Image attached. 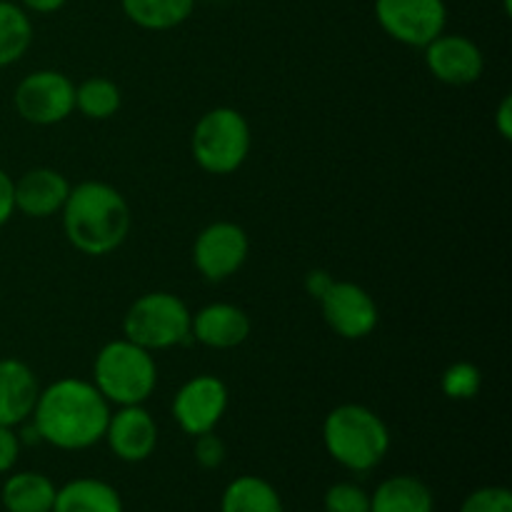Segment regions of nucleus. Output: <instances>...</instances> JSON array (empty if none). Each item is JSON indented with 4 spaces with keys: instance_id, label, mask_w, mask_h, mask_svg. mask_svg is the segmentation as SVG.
Masks as SVG:
<instances>
[{
    "instance_id": "f257e3e1",
    "label": "nucleus",
    "mask_w": 512,
    "mask_h": 512,
    "mask_svg": "<svg viewBox=\"0 0 512 512\" xmlns=\"http://www.w3.org/2000/svg\"><path fill=\"white\" fill-rule=\"evenodd\" d=\"M110 413V403L90 380L60 378L48 388H40L28 420L38 430L40 443L75 453L103 440Z\"/></svg>"
},
{
    "instance_id": "f03ea898",
    "label": "nucleus",
    "mask_w": 512,
    "mask_h": 512,
    "mask_svg": "<svg viewBox=\"0 0 512 512\" xmlns=\"http://www.w3.org/2000/svg\"><path fill=\"white\" fill-rule=\"evenodd\" d=\"M63 233L78 253L103 258L128 240L133 213L118 188L103 180H83L73 185L65 200Z\"/></svg>"
},
{
    "instance_id": "7ed1b4c3",
    "label": "nucleus",
    "mask_w": 512,
    "mask_h": 512,
    "mask_svg": "<svg viewBox=\"0 0 512 512\" xmlns=\"http://www.w3.org/2000/svg\"><path fill=\"white\" fill-rule=\"evenodd\" d=\"M390 443L388 425L368 405H338L323 420L325 453L350 473L378 468L390 453Z\"/></svg>"
},
{
    "instance_id": "20e7f679",
    "label": "nucleus",
    "mask_w": 512,
    "mask_h": 512,
    "mask_svg": "<svg viewBox=\"0 0 512 512\" xmlns=\"http://www.w3.org/2000/svg\"><path fill=\"white\" fill-rule=\"evenodd\" d=\"M110 408L145 405L158 388V363L153 353L128 338H115L98 350L93 360V380Z\"/></svg>"
},
{
    "instance_id": "39448f33",
    "label": "nucleus",
    "mask_w": 512,
    "mask_h": 512,
    "mask_svg": "<svg viewBox=\"0 0 512 512\" xmlns=\"http://www.w3.org/2000/svg\"><path fill=\"white\" fill-rule=\"evenodd\" d=\"M253 148V130L240 110L218 105L195 123L190 135V153L200 170L210 175H233L248 160Z\"/></svg>"
},
{
    "instance_id": "423d86ee",
    "label": "nucleus",
    "mask_w": 512,
    "mask_h": 512,
    "mask_svg": "<svg viewBox=\"0 0 512 512\" xmlns=\"http://www.w3.org/2000/svg\"><path fill=\"white\" fill-rule=\"evenodd\" d=\"M190 323L193 313L183 298L165 290H153L133 300L123 318V338L150 353H158L193 343Z\"/></svg>"
},
{
    "instance_id": "0eeeda50",
    "label": "nucleus",
    "mask_w": 512,
    "mask_h": 512,
    "mask_svg": "<svg viewBox=\"0 0 512 512\" xmlns=\"http://www.w3.org/2000/svg\"><path fill=\"white\" fill-rule=\"evenodd\" d=\"M15 113L30 125H58L75 113V83L60 70H33L13 93Z\"/></svg>"
},
{
    "instance_id": "6e6552de",
    "label": "nucleus",
    "mask_w": 512,
    "mask_h": 512,
    "mask_svg": "<svg viewBox=\"0 0 512 512\" xmlns=\"http://www.w3.org/2000/svg\"><path fill=\"white\" fill-rule=\"evenodd\" d=\"M373 10L385 35L408 48L423 50L448 25L445 0H375Z\"/></svg>"
},
{
    "instance_id": "1a4fd4ad",
    "label": "nucleus",
    "mask_w": 512,
    "mask_h": 512,
    "mask_svg": "<svg viewBox=\"0 0 512 512\" xmlns=\"http://www.w3.org/2000/svg\"><path fill=\"white\" fill-rule=\"evenodd\" d=\"M250 255V238L243 225L215 220L205 225L193 243V265L208 283H225L243 270Z\"/></svg>"
},
{
    "instance_id": "9d476101",
    "label": "nucleus",
    "mask_w": 512,
    "mask_h": 512,
    "mask_svg": "<svg viewBox=\"0 0 512 512\" xmlns=\"http://www.w3.org/2000/svg\"><path fill=\"white\" fill-rule=\"evenodd\" d=\"M228 405V385L218 375L200 373L180 385L173 405H170V413H173L178 428L190 438H195V435L210 433V430L218 428Z\"/></svg>"
},
{
    "instance_id": "9b49d317",
    "label": "nucleus",
    "mask_w": 512,
    "mask_h": 512,
    "mask_svg": "<svg viewBox=\"0 0 512 512\" xmlns=\"http://www.w3.org/2000/svg\"><path fill=\"white\" fill-rule=\"evenodd\" d=\"M318 303L328 328L343 340H365L380 323V310L373 295L350 280H333Z\"/></svg>"
},
{
    "instance_id": "f8f14e48",
    "label": "nucleus",
    "mask_w": 512,
    "mask_h": 512,
    "mask_svg": "<svg viewBox=\"0 0 512 512\" xmlns=\"http://www.w3.org/2000/svg\"><path fill=\"white\" fill-rule=\"evenodd\" d=\"M423 60L435 80L453 88L478 83L485 70V55L480 45L460 33H440L423 48Z\"/></svg>"
},
{
    "instance_id": "ddd939ff",
    "label": "nucleus",
    "mask_w": 512,
    "mask_h": 512,
    "mask_svg": "<svg viewBox=\"0 0 512 512\" xmlns=\"http://www.w3.org/2000/svg\"><path fill=\"white\" fill-rule=\"evenodd\" d=\"M103 440L123 463H143L158 448V423L143 405H123L110 413Z\"/></svg>"
},
{
    "instance_id": "4468645a",
    "label": "nucleus",
    "mask_w": 512,
    "mask_h": 512,
    "mask_svg": "<svg viewBox=\"0 0 512 512\" xmlns=\"http://www.w3.org/2000/svg\"><path fill=\"white\" fill-rule=\"evenodd\" d=\"M253 333L250 315L233 303H210L193 313L190 335L210 350L240 348Z\"/></svg>"
},
{
    "instance_id": "2eb2a0df",
    "label": "nucleus",
    "mask_w": 512,
    "mask_h": 512,
    "mask_svg": "<svg viewBox=\"0 0 512 512\" xmlns=\"http://www.w3.org/2000/svg\"><path fill=\"white\" fill-rule=\"evenodd\" d=\"M70 180L55 168H33L15 180V213L45 220L63 210L70 193Z\"/></svg>"
},
{
    "instance_id": "dca6fc26",
    "label": "nucleus",
    "mask_w": 512,
    "mask_h": 512,
    "mask_svg": "<svg viewBox=\"0 0 512 512\" xmlns=\"http://www.w3.org/2000/svg\"><path fill=\"white\" fill-rule=\"evenodd\" d=\"M40 383L28 363L18 358H0V425L20 428L33 415Z\"/></svg>"
},
{
    "instance_id": "f3484780",
    "label": "nucleus",
    "mask_w": 512,
    "mask_h": 512,
    "mask_svg": "<svg viewBox=\"0 0 512 512\" xmlns=\"http://www.w3.org/2000/svg\"><path fill=\"white\" fill-rule=\"evenodd\" d=\"M53 512H125L123 498L100 478H75L60 485Z\"/></svg>"
},
{
    "instance_id": "a211bd4d",
    "label": "nucleus",
    "mask_w": 512,
    "mask_h": 512,
    "mask_svg": "<svg viewBox=\"0 0 512 512\" xmlns=\"http://www.w3.org/2000/svg\"><path fill=\"white\" fill-rule=\"evenodd\" d=\"M370 512H435L433 490L415 475H393L370 495Z\"/></svg>"
},
{
    "instance_id": "6ab92c4d",
    "label": "nucleus",
    "mask_w": 512,
    "mask_h": 512,
    "mask_svg": "<svg viewBox=\"0 0 512 512\" xmlns=\"http://www.w3.org/2000/svg\"><path fill=\"white\" fill-rule=\"evenodd\" d=\"M55 493L58 488L48 475L23 470L5 480L0 500L5 512H53Z\"/></svg>"
},
{
    "instance_id": "aec40b11",
    "label": "nucleus",
    "mask_w": 512,
    "mask_h": 512,
    "mask_svg": "<svg viewBox=\"0 0 512 512\" xmlns=\"http://www.w3.org/2000/svg\"><path fill=\"white\" fill-rule=\"evenodd\" d=\"M220 512H285L283 498L260 475H240L230 480L220 498Z\"/></svg>"
},
{
    "instance_id": "412c9836",
    "label": "nucleus",
    "mask_w": 512,
    "mask_h": 512,
    "mask_svg": "<svg viewBox=\"0 0 512 512\" xmlns=\"http://www.w3.org/2000/svg\"><path fill=\"white\" fill-rule=\"evenodd\" d=\"M120 8L138 28L163 33L178 28L193 15L195 0H120Z\"/></svg>"
},
{
    "instance_id": "4be33fe9",
    "label": "nucleus",
    "mask_w": 512,
    "mask_h": 512,
    "mask_svg": "<svg viewBox=\"0 0 512 512\" xmlns=\"http://www.w3.org/2000/svg\"><path fill=\"white\" fill-rule=\"evenodd\" d=\"M33 45V20L20 3L0 0V68H10Z\"/></svg>"
},
{
    "instance_id": "5701e85b",
    "label": "nucleus",
    "mask_w": 512,
    "mask_h": 512,
    "mask_svg": "<svg viewBox=\"0 0 512 512\" xmlns=\"http://www.w3.org/2000/svg\"><path fill=\"white\" fill-rule=\"evenodd\" d=\"M123 108V93L118 83L103 75L85 78L75 85V110L88 120H110Z\"/></svg>"
},
{
    "instance_id": "b1692460",
    "label": "nucleus",
    "mask_w": 512,
    "mask_h": 512,
    "mask_svg": "<svg viewBox=\"0 0 512 512\" xmlns=\"http://www.w3.org/2000/svg\"><path fill=\"white\" fill-rule=\"evenodd\" d=\"M480 388H483V373L478 365L465 363V360L448 365L440 378V390L450 400H473L478 398Z\"/></svg>"
},
{
    "instance_id": "393cba45",
    "label": "nucleus",
    "mask_w": 512,
    "mask_h": 512,
    "mask_svg": "<svg viewBox=\"0 0 512 512\" xmlns=\"http://www.w3.org/2000/svg\"><path fill=\"white\" fill-rule=\"evenodd\" d=\"M325 512H370V495L355 483H335L325 490Z\"/></svg>"
},
{
    "instance_id": "a878e982",
    "label": "nucleus",
    "mask_w": 512,
    "mask_h": 512,
    "mask_svg": "<svg viewBox=\"0 0 512 512\" xmlns=\"http://www.w3.org/2000/svg\"><path fill=\"white\" fill-rule=\"evenodd\" d=\"M460 512H512V493L503 485L478 488L463 500Z\"/></svg>"
},
{
    "instance_id": "bb28decb",
    "label": "nucleus",
    "mask_w": 512,
    "mask_h": 512,
    "mask_svg": "<svg viewBox=\"0 0 512 512\" xmlns=\"http://www.w3.org/2000/svg\"><path fill=\"white\" fill-rule=\"evenodd\" d=\"M193 455L195 463L205 470H218L220 465L225 463L228 458V448H225L223 438L215 435V430L203 435H195V445H193Z\"/></svg>"
},
{
    "instance_id": "cd10ccee",
    "label": "nucleus",
    "mask_w": 512,
    "mask_h": 512,
    "mask_svg": "<svg viewBox=\"0 0 512 512\" xmlns=\"http://www.w3.org/2000/svg\"><path fill=\"white\" fill-rule=\"evenodd\" d=\"M20 448H23V443L18 438V430L0 425V475L10 473L15 468L20 458Z\"/></svg>"
},
{
    "instance_id": "c85d7f7f",
    "label": "nucleus",
    "mask_w": 512,
    "mask_h": 512,
    "mask_svg": "<svg viewBox=\"0 0 512 512\" xmlns=\"http://www.w3.org/2000/svg\"><path fill=\"white\" fill-rule=\"evenodd\" d=\"M15 215V180L0 168V228Z\"/></svg>"
},
{
    "instance_id": "c756f323",
    "label": "nucleus",
    "mask_w": 512,
    "mask_h": 512,
    "mask_svg": "<svg viewBox=\"0 0 512 512\" xmlns=\"http://www.w3.org/2000/svg\"><path fill=\"white\" fill-rule=\"evenodd\" d=\"M495 128H498L500 138L503 140L512 138V98L510 95H505V98L500 100L498 110H495Z\"/></svg>"
},
{
    "instance_id": "7c9ffc66",
    "label": "nucleus",
    "mask_w": 512,
    "mask_h": 512,
    "mask_svg": "<svg viewBox=\"0 0 512 512\" xmlns=\"http://www.w3.org/2000/svg\"><path fill=\"white\" fill-rule=\"evenodd\" d=\"M330 283H333V275L325 273V270H310V273L305 275V290H308V295H313L315 300L328 290Z\"/></svg>"
},
{
    "instance_id": "2f4dec72",
    "label": "nucleus",
    "mask_w": 512,
    "mask_h": 512,
    "mask_svg": "<svg viewBox=\"0 0 512 512\" xmlns=\"http://www.w3.org/2000/svg\"><path fill=\"white\" fill-rule=\"evenodd\" d=\"M65 3H68V0H20V5H23L28 13L35 15H53L58 13V10H63Z\"/></svg>"
}]
</instances>
